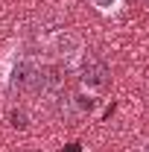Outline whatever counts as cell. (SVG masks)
Returning <instances> with one entry per match:
<instances>
[{"label": "cell", "instance_id": "6da1fadb", "mask_svg": "<svg viewBox=\"0 0 149 152\" xmlns=\"http://www.w3.org/2000/svg\"><path fill=\"white\" fill-rule=\"evenodd\" d=\"M47 67L29 56H18L15 47L0 58V85L15 94H38L44 91Z\"/></svg>", "mask_w": 149, "mask_h": 152}, {"label": "cell", "instance_id": "7a4b0ae2", "mask_svg": "<svg viewBox=\"0 0 149 152\" xmlns=\"http://www.w3.org/2000/svg\"><path fill=\"white\" fill-rule=\"evenodd\" d=\"M44 44H47V53H53V58H56L58 64H64L70 70H76V64L88 53L85 38L79 35V32H73V29H56V32L47 35Z\"/></svg>", "mask_w": 149, "mask_h": 152}, {"label": "cell", "instance_id": "3957f363", "mask_svg": "<svg viewBox=\"0 0 149 152\" xmlns=\"http://www.w3.org/2000/svg\"><path fill=\"white\" fill-rule=\"evenodd\" d=\"M76 76H79V85H82V91L91 96H99L105 88H108V67H105V61L102 58H96L93 53H85L82 61L76 64Z\"/></svg>", "mask_w": 149, "mask_h": 152}, {"label": "cell", "instance_id": "277c9868", "mask_svg": "<svg viewBox=\"0 0 149 152\" xmlns=\"http://www.w3.org/2000/svg\"><path fill=\"white\" fill-rule=\"evenodd\" d=\"M88 3H91L93 12L102 15V18H117L123 12V6H126V0H88Z\"/></svg>", "mask_w": 149, "mask_h": 152}, {"label": "cell", "instance_id": "5b68a950", "mask_svg": "<svg viewBox=\"0 0 149 152\" xmlns=\"http://www.w3.org/2000/svg\"><path fill=\"white\" fill-rule=\"evenodd\" d=\"M146 96H149V85H146Z\"/></svg>", "mask_w": 149, "mask_h": 152}, {"label": "cell", "instance_id": "8992f818", "mask_svg": "<svg viewBox=\"0 0 149 152\" xmlns=\"http://www.w3.org/2000/svg\"><path fill=\"white\" fill-rule=\"evenodd\" d=\"M146 3H149V0H146Z\"/></svg>", "mask_w": 149, "mask_h": 152}]
</instances>
